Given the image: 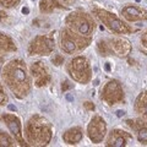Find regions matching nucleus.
Returning <instances> with one entry per match:
<instances>
[{
	"instance_id": "f257e3e1",
	"label": "nucleus",
	"mask_w": 147,
	"mask_h": 147,
	"mask_svg": "<svg viewBox=\"0 0 147 147\" xmlns=\"http://www.w3.org/2000/svg\"><path fill=\"white\" fill-rule=\"evenodd\" d=\"M3 77L7 87L17 98H25L31 91V81L26 64L21 59L9 61L3 69Z\"/></svg>"
},
{
	"instance_id": "f03ea898",
	"label": "nucleus",
	"mask_w": 147,
	"mask_h": 147,
	"mask_svg": "<svg viewBox=\"0 0 147 147\" xmlns=\"http://www.w3.org/2000/svg\"><path fill=\"white\" fill-rule=\"evenodd\" d=\"M25 135L31 146H47L52 140V126L43 117L33 115L26 124Z\"/></svg>"
},
{
	"instance_id": "7ed1b4c3",
	"label": "nucleus",
	"mask_w": 147,
	"mask_h": 147,
	"mask_svg": "<svg viewBox=\"0 0 147 147\" xmlns=\"http://www.w3.org/2000/svg\"><path fill=\"white\" fill-rule=\"evenodd\" d=\"M66 25L70 30L85 37H91L93 33L96 24L88 13L82 11H74L66 17Z\"/></svg>"
},
{
	"instance_id": "20e7f679",
	"label": "nucleus",
	"mask_w": 147,
	"mask_h": 147,
	"mask_svg": "<svg viewBox=\"0 0 147 147\" xmlns=\"http://www.w3.org/2000/svg\"><path fill=\"white\" fill-rule=\"evenodd\" d=\"M91 42V37L81 36L72 30L67 28L61 31L60 34V48L67 54H72L85 49Z\"/></svg>"
},
{
	"instance_id": "39448f33",
	"label": "nucleus",
	"mask_w": 147,
	"mask_h": 147,
	"mask_svg": "<svg viewBox=\"0 0 147 147\" xmlns=\"http://www.w3.org/2000/svg\"><path fill=\"white\" fill-rule=\"evenodd\" d=\"M92 12H93V15L97 17L103 25H105L110 31L114 32V33L127 34V33H131L132 32V28L130 26L126 25L123 20H120L117 15H114L112 12L103 10V9H93Z\"/></svg>"
},
{
	"instance_id": "423d86ee",
	"label": "nucleus",
	"mask_w": 147,
	"mask_h": 147,
	"mask_svg": "<svg viewBox=\"0 0 147 147\" xmlns=\"http://www.w3.org/2000/svg\"><path fill=\"white\" fill-rule=\"evenodd\" d=\"M67 72L76 82L87 84L91 80V66L85 57H76L67 64Z\"/></svg>"
},
{
	"instance_id": "0eeeda50",
	"label": "nucleus",
	"mask_w": 147,
	"mask_h": 147,
	"mask_svg": "<svg viewBox=\"0 0 147 147\" xmlns=\"http://www.w3.org/2000/svg\"><path fill=\"white\" fill-rule=\"evenodd\" d=\"M105 103H108L109 105L120 103L124 100V91L123 87L120 85V82L117 80L109 81L107 85L104 86V88L102 90V96H100Z\"/></svg>"
},
{
	"instance_id": "6e6552de",
	"label": "nucleus",
	"mask_w": 147,
	"mask_h": 147,
	"mask_svg": "<svg viewBox=\"0 0 147 147\" xmlns=\"http://www.w3.org/2000/svg\"><path fill=\"white\" fill-rule=\"evenodd\" d=\"M54 39L49 36H38L32 40L28 47L30 55H48L54 50Z\"/></svg>"
},
{
	"instance_id": "1a4fd4ad",
	"label": "nucleus",
	"mask_w": 147,
	"mask_h": 147,
	"mask_svg": "<svg viewBox=\"0 0 147 147\" xmlns=\"http://www.w3.org/2000/svg\"><path fill=\"white\" fill-rule=\"evenodd\" d=\"M105 132H107V124H105L104 119L99 115L92 118L88 127H87V134H88L90 140L94 144H99L103 141Z\"/></svg>"
},
{
	"instance_id": "9d476101",
	"label": "nucleus",
	"mask_w": 147,
	"mask_h": 147,
	"mask_svg": "<svg viewBox=\"0 0 147 147\" xmlns=\"http://www.w3.org/2000/svg\"><path fill=\"white\" fill-rule=\"evenodd\" d=\"M31 74L34 77V84L37 87H43L49 84L50 81V74L48 67L44 65V63L37 61L33 63L31 66Z\"/></svg>"
},
{
	"instance_id": "9b49d317",
	"label": "nucleus",
	"mask_w": 147,
	"mask_h": 147,
	"mask_svg": "<svg viewBox=\"0 0 147 147\" xmlns=\"http://www.w3.org/2000/svg\"><path fill=\"white\" fill-rule=\"evenodd\" d=\"M1 119L6 123L7 127L10 129V131L12 132V135L15 136V140L20 144L21 146H26L27 144L24 140V136H22V130H21V123L20 119L13 114H4L1 117Z\"/></svg>"
},
{
	"instance_id": "f8f14e48",
	"label": "nucleus",
	"mask_w": 147,
	"mask_h": 147,
	"mask_svg": "<svg viewBox=\"0 0 147 147\" xmlns=\"http://www.w3.org/2000/svg\"><path fill=\"white\" fill-rule=\"evenodd\" d=\"M121 15L129 22L136 21H145L147 20V11L145 9L135 6V5H126L121 9Z\"/></svg>"
},
{
	"instance_id": "ddd939ff",
	"label": "nucleus",
	"mask_w": 147,
	"mask_h": 147,
	"mask_svg": "<svg viewBox=\"0 0 147 147\" xmlns=\"http://www.w3.org/2000/svg\"><path fill=\"white\" fill-rule=\"evenodd\" d=\"M132 136L129 134L126 131H123V130H113L112 132L109 134L108 139H107V146L109 147H124L126 146L127 141L131 140Z\"/></svg>"
},
{
	"instance_id": "4468645a",
	"label": "nucleus",
	"mask_w": 147,
	"mask_h": 147,
	"mask_svg": "<svg viewBox=\"0 0 147 147\" xmlns=\"http://www.w3.org/2000/svg\"><path fill=\"white\" fill-rule=\"evenodd\" d=\"M109 45L112 48V52L117 54L118 57L125 58L131 53V44L125 38H113L109 40Z\"/></svg>"
},
{
	"instance_id": "2eb2a0df",
	"label": "nucleus",
	"mask_w": 147,
	"mask_h": 147,
	"mask_svg": "<svg viewBox=\"0 0 147 147\" xmlns=\"http://www.w3.org/2000/svg\"><path fill=\"white\" fill-rule=\"evenodd\" d=\"M126 124L136 131L137 139L142 145H147V123L144 120H126Z\"/></svg>"
},
{
	"instance_id": "dca6fc26",
	"label": "nucleus",
	"mask_w": 147,
	"mask_h": 147,
	"mask_svg": "<svg viewBox=\"0 0 147 147\" xmlns=\"http://www.w3.org/2000/svg\"><path fill=\"white\" fill-rule=\"evenodd\" d=\"M16 52V45L12 42V39L10 37H7L6 34L0 33V61L3 60V58L5 57L6 53Z\"/></svg>"
},
{
	"instance_id": "f3484780",
	"label": "nucleus",
	"mask_w": 147,
	"mask_h": 147,
	"mask_svg": "<svg viewBox=\"0 0 147 147\" xmlns=\"http://www.w3.org/2000/svg\"><path fill=\"white\" fill-rule=\"evenodd\" d=\"M63 139L69 145H75L82 140V130L80 127H72L64 132Z\"/></svg>"
},
{
	"instance_id": "a211bd4d",
	"label": "nucleus",
	"mask_w": 147,
	"mask_h": 147,
	"mask_svg": "<svg viewBox=\"0 0 147 147\" xmlns=\"http://www.w3.org/2000/svg\"><path fill=\"white\" fill-rule=\"evenodd\" d=\"M135 110L140 115L147 119V90L141 92L135 102Z\"/></svg>"
},
{
	"instance_id": "6ab92c4d",
	"label": "nucleus",
	"mask_w": 147,
	"mask_h": 147,
	"mask_svg": "<svg viewBox=\"0 0 147 147\" xmlns=\"http://www.w3.org/2000/svg\"><path fill=\"white\" fill-rule=\"evenodd\" d=\"M39 9L42 12H52L55 9H63V5H60L57 0H42L39 3Z\"/></svg>"
},
{
	"instance_id": "aec40b11",
	"label": "nucleus",
	"mask_w": 147,
	"mask_h": 147,
	"mask_svg": "<svg viewBox=\"0 0 147 147\" xmlns=\"http://www.w3.org/2000/svg\"><path fill=\"white\" fill-rule=\"evenodd\" d=\"M97 49H98V53L100 55H103V57H107V55L112 54V48H110V45L108 44L107 40H102L100 39L98 44H97Z\"/></svg>"
},
{
	"instance_id": "412c9836",
	"label": "nucleus",
	"mask_w": 147,
	"mask_h": 147,
	"mask_svg": "<svg viewBox=\"0 0 147 147\" xmlns=\"http://www.w3.org/2000/svg\"><path fill=\"white\" fill-rule=\"evenodd\" d=\"M13 145H15V144H13L12 137L9 134H6V132L0 131V146L9 147V146H13Z\"/></svg>"
},
{
	"instance_id": "4be33fe9",
	"label": "nucleus",
	"mask_w": 147,
	"mask_h": 147,
	"mask_svg": "<svg viewBox=\"0 0 147 147\" xmlns=\"http://www.w3.org/2000/svg\"><path fill=\"white\" fill-rule=\"evenodd\" d=\"M18 1L20 0H0V5L5 7H11V6H15Z\"/></svg>"
},
{
	"instance_id": "5701e85b",
	"label": "nucleus",
	"mask_w": 147,
	"mask_h": 147,
	"mask_svg": "<svg viewBox=\"0 0 147 147\" xmlns=\"http://www.w3.org/2000/svg\"><path fill=\"white\" fill-rule=\"evenodd\" d=\"M6 102H7V96L5 92H4L1 85H0V105H4Z\"/></svg>"
},
{
	"instance_id": "b1692460",
	"label": "nucleus",
	"mask_w": 147,
	"mask_h": 147,
	"mask_svg": "<svg viewBox=\"0 0 147 147\" xmlns=\"http://www.w3.org/2000/svg\"><path fill=\"white\" fill-rule=\"evenodd\" d=\"M53 64H55L57 66L64 64V57H63V55H60V54H57V55H55V57L53 58Z\"/></svg>"
},
{
	"instance_id": "393cba45",
	"label": "nucleus",
	"mask_w": 147,
	"mask_h": 147,
	"mask_svg": "<svg viewBox=\"0 0 147 147\" xmlns=\"http://www.w3.org/2000/svg\"><path fill=\"white\" fill-rule=\"evenodd\" d=\"M72 87H74V85L70 84V82H69L67 80H65V81L63 82V85H61V91H63V92H66L67 90H71Z\"/></svg>"
},
{
	"instance_id": "a878e982",
	"label": "nucleus",
	"mask_w": 147,
	"mask_h": 147,
	"mask_svg": "<svg viewBox=\"0 0 147 147\" xmlns=\"http://www.w3.org/2000/svg\"><path fill=\"white\" fill-rule=\"evenodd\" d=\"M141 43H142V45H144L145 48H147V31H145L144 33H142V36H141Z\"/></svg>"
},
{
	"instance_id": "bb28decb",
	"label": "nucleus",
	"mask_w": 147,
	"mask_h": 147,
	"mask_svg": "<svg viewBox=\"0 0 147 147\" xmlns=\"http://www.w3.org/2000/svg\"><path fill=\"white\" fill-rule=\"evenodd\" d=\"M84 105H85V108L87 109V110H94V104L92 103V102H85L84 103Z\"/></svg>"
},
{
	"instance_id": "cd10ccee",
	"label": "nucleus",
	"mask_w": 147,
	"mask_h": 147,
	"mask_svg": "<svg viewBox=\"0 0 147 147\" xmlns=\"http://www.w3.org/2000/svg\"><path fill=\"white\" fill-rule=\"evenodd\" d=\"M60 1L63 4H65V5H71V4H74V1L75 0H60Z\"/></svg>"
},
{
	"instance_id": "c85d7f7f",
	"label": "nucleus",
	"mask_w": 147,
	"mask_h": 147,
	"mask_svg": "<svg viewBox=\"0 0 147 147\" xmlns=\"http://www.w3.org/2000/svg\"><path fill=\"white\" fill-rule=\"evenodd\" d=\"M4 18L6 20V13L4 11H1V12H0V22H4Z\"/></svg>"
},
{
	"instance_id": "c756f323",
	"label": "nucleus",
	"mask_w": 147,
	"mask_h": 147,
	"mask_svg": "<svg viewBox=\"0 0 147 147\" xmlns=\"http://www.w3.org/2000/svg\"><path fill=\"white\" fill-rule=\"evenodd\" d=\"M124 114H125V112H124V110H118V112H117V117L120 118V117L124 115Z\"/></svg>"
},
{
	"instance_id": "7c9ffc66",
	"label": "nucleus",
	"mask_w": 147,
	"mask_h": 147,
	"mask_svg": "<svg viewBox=\"0 0 147 147\" xmlns=\"http://www.w3.org/2000/svg\"><path fill=\"white\" fill-rule=\"evenodd\" d=\"M22 12H24L25 15H27V13H30V9L28 7H24L22 9Z\"/></svg>"
},
{
	"instance_id": "2f4dec72",
	"label": "nucleus",
	"mask_w": 147,
	"mask_h": 147,
	"mask_svg": "<svg viewBox=\"0 0 147 147\" xmlns=\"http://www.w3.org/2000/svg\"><path fill=\"white\" fill-rule=\"evenodd\" d=\"M9 109L13 112V110H16V107H15V105H12V104H10V105H9Z\"/></svg>"
},
{
	"instance_id": "473e14b6",
	"label": "nucleus",
	"mask_w": 147,
	"mask_h": 147,
	"mask_svg": "<svg viewBox=\"0 0 147 147\" xmlns=\"http://www.w3.org/2000/svg\"><path fill=\"white\" fill-rule=\"evenodd\" d=\"M105 70H107V71H110V65H109V63L105 64Z\"/></svg>"
},
{
	"instance_id": "72a5a7b5",
	"label": "nucleus",
	"mask_w": 147,
	"mask_h": 147,
	"mask_svg": "<svg viewBox=\"0 0 147 147\" xmlns=\"http://www.w3.org/2000/svg\"><path fill=\"white\" fill-rule=\"evenodd\" d=\"M98 84H99V81H98V80H94V84H93V85H94V86H97Z\"/></svg>"
},
{
	"instance_id": "f704fd0d",
	"label": "nucleus",
	"mask_w": 147,
	"mask_h": 147,
	"mask_svg": "<svg viewBox=\"0 0 147 147\" xmlns=\"http://www.w3.org/2000/svg\"><path fill=\"white\" fill-rule=\"evenodd\" d=\"M67 99H69V100H72V99H74V98H72V97H71V96H67Z\"/></svg>"
}]
</instances>
